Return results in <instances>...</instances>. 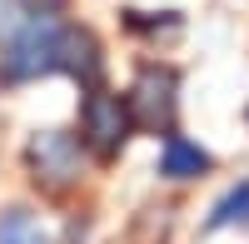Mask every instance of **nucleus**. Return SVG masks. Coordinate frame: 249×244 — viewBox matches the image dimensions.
Returning a JSON list of instances; mask_svg holds the SVG:
<instances>
[{
	"mask_svg": "<svg viewBox=\"0 0 249 244\" xmlns=\"http://www.w3.org/2000/svg\"><path fill=\"white\" fill-rule=\"evenodd\" d=\"M60 20L50 15H30L10 40H5V75L10 80H35L60 70Z\"/></svg>",
	"mask_w": 249,
	"mask_h": 244,
	"instance_id": "obj_1",
	"label": "nucleus"
},
{
	"mask_svg": "<svg viewBox=\"0 0 249 244\" xmlns=\"http://www.w3.org/2000/svg\"><path fill=\"white\" fill-rule=\"evenodd\" d=\"M25 165H30L35 185L70 190L80 179V139L65 135V130H40V135H30V145H25Z\"/></svg>",
	"mask_w": 249,
	"mask_h": 244,
	"instance_id": "obj_2",
	"label": "nucleus"
},
{
	"mask_svg": "<svg viewBox=\"0 0 249 244\" xmlns=\"http://www.w3.org/2000/svg\"><path fill=\"white\" fill-rule=\"evenodd\" d=\"M80 125H85V145H90L95 155H115L124 139H130L135 120H130V105H124L120 95L95 90V95L85 100V115H80Z\"/></svg>",
	"mask_w": 249,
	"mask_h": 244,
	"instance_id": "obj_3",
	"label": "nucleus"
},
{
	"mask_svg": "<svg viewBox=\"0 0 249 244\" xmlns=\"http://www.w3.org/2000/svg\"><path fill=\"white\" fill-rule=\"evenodd\" d=\"M124 105H130V120L144 130H164L175 115V75L170 70H144L135 80V90L124 95Z\"/></svg>",
	"mask_w": 249,
	"mask_h": 244,
	"instance_id": "obj_4",
	"label": "nucleus"
},
{
	"mask_svg": "<svg viewBox=\"0 0 249 244\" xmlns=\"http://www.w3.org/2000/svg\"><path fill=\"white\" fill-rule=\"evenodd\" d=\"M60 70H70L80 80H95L100 75V45L90 30H60Z\"/></svg>",
	"mask_w": 249,
	"mask_h": 244,
	"instance_id": "obj_5",
	"label": "nucleus"
},
{
	"mask_svg": "<svg viewBox=\"0 0 249 244\" xmlns=\"http://www.w3.org/2000/svg\"><path fill=\"white\" fill-rule=\"evenodd\" d=\"M199 170H210V155H204L199 145H190L184 135H164V150H160V174L170 179H190Z\"/></svg>",
	"mask_w": 249,
	"mask_h": 244,
	"instance_id": "obj_6",
	"label": "nucleus"
},
{
	"mask_svg": "<svg viewBox=\"0 0 249 244\" xmlns=\"http://www.w3.org/2000/svg\"><path fill=\"white\" fill-rule=\"evenodd\" d=\"M0 244H55V239H50L45 219H40L35 209L15 205V209L0 214Z\"/></svg>",
	"mask_w": 249,
	"mask_h": 244,
	"instance_id": "obj_7",
	"label": "nucleus"
},
{
	"mask_svg": "<svg viewBox=\"0 0 249 244\" xmlns=\"http://www.w3.org/2000/svg\"><path fill=\"white\" fill-rule=\"evenodd\" d=\"M230 225H249V179H239L210 214V229H230Z\"/></svg>",
	"mask_w": 249,
	"mask_h": 244,
	"instance_id": "obj_8",
	"label": "nucleus"
},
{
	"mask_svg": "<svg viewBox=\"0 0 249 244\" xmlns=\"http://www.w3.org/2000/svg\"><path fill=\"white\" fill-rule=\"evenodd\" d=\"M25 20H30V5H25V0H0V40H10Z\"/></svg>",
	"mask_w": 249,
	"mask_h": 244,
	"instance_id": "obj_9",
	"label": "nucleus"
}]
</instances>
